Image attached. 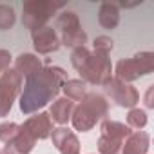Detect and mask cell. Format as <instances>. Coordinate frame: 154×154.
<instances>
[{
	"label": "cell",
	"mask_w": 154,
	"mask_h": 154,
	"mask_svg": "<svg viewBox=\"0 0 154 154\" xmlns=\"http://www.w3.org/2000/svg\"><path fill=\"white\" fill-rule=\"evenodd\" d=\"M62 4H54L49 0H31L22 6V24L29 31H36L44 26H47L49 18L62 9Z\"/></svg>",
	"instance_id": "obj_7"
},
{
	"label": "cell",
	"mask_w": 154,
	"mask_h": 154,
	"mask_svg": "<svg viewBox=\"0 0 154 154\" xmlns=\"http://www.w3.org/2000/svg\"><path fill=\"white\" fill-rule=\"evenodd\" d=\"M76 103L69 98H56L49 109V116L54 123H58L60 127H63L67 122H71V116H72V111H74Z\"/></svg>",
	"instance_id": "obj_14"
},
{
	"label": "cell",
	"mask_w": 154,
	"mask_h": 154,
	"mask_svg": "<svg viewBox=\"0 0 154 154\" xmlns=\"http://www.w3.org/2000/svg\"><path fill=\"white\" fill-rule=\"evenodd\" d=\"M31 40L38 54H51L60 49V40L56 36V31L51 26H44L36 31H31Z\"/></svg>",
	"instance_id": "obj_10"
},
{
	"label": "cell",
	"mask_w": 154,
	"mask_h": 154,
	"mask_svg": "<svg viewBox=\"0 0 154 154\" xmlns=\"http://www.w3.org/2000/svg\"><path fill=\"white\" fill-rule=\"evenodd\" d=\"M13 56L8 49H0V74H2L6 69H9V63H11Z\"/></svg>",
	"instance_id": "obj_23"
},
{
	"label": "cell",
	"mask_w": 154,
	"mask_h": 154,
	"mask_svg": "<svg viewBox=\"0 0 154 154\" xmlns=\"http://www.w3.org/2000/svg\"><path fill=\"white\" fill-rule=\"evenodd\" d=\"M35 145H36V140H35L29 132H26V131L22 129V125H20V131H18L17 138H15L13 141L6 143V147H4L2 150H4L6 154H29V152L35 149Z\"/></svg>",
	"instance_id": "obj_15"
},
{
	"label": "cell",
	"mask_w": 154,
	"mask_h": 154,
	"mask_svg": "<svg viewBox=\"0 0 154 154\" xmlns=\"http://www.w3.org/2000/svg\"><path fill=\"white\" fill-rule=\"evenodd\" d=\"M152 93H154V85H149L147 94H145V105H147L149 109H152V107H154V102H152Z\"/></svg>",
	"instance_id": "obj_24"
},
{
	"label": "cell",
	"mask_w": 154,
	"mask_h": 154,
	"mask_svg": "<svg viewBox=\"0 0 154 154\" xmlns=\"http://www.w3.org/2000/svg\"><path fill=\"white\" fill-rule=\"evenodd\" d=\"M53 29L56 31L60 45H63V47L78 49L87 44V33L84 31L78 15L72 11H63L62 15H58Z\"/></svg>",
	"instance_id": "obj_4"
},
{
	"label": "cell",
	"mask_w": 154,
	"mask_h": 154,
	"mask_svg": "<svg viewBox=\"0 0 154 154\" xmlns=\"http://www.w3.org/2000/svg\"><path fill=\"white\" fill-rule=\"evenodd\" d=\"M22 129L38 141V140H47L54 127H53V120L49 112H36L22 123Z\"/></svg>",
	"instance_id": "obj_11"
},
{
	"label": "cell",
	"mask_w": 154,
	"mask_h": 154,
	"mask_svg": "<svg viewBox=\"0 0 154 154\" xmlns=\"http://www.w3.org/2000/svg\"><path fill=\"white\" fill-rule=\"evenodd\" d=\"M65 80L67 72L56 65H44L40 71L27 76L20 93V111L24 114L38 112V109L58 96Z\"/></svg>",
	"instance_id": "obj_1"
},
{
	"label": "cell",
	"mask_w": 154,
	"mask_h": 154,
	"mask_svg": "<svg viewBox=\"0 0 154 154\" xmlns=\"http://www.w3.org/2000/svg\"><path fill=\"white\" fill-rule=\"evenodd\" d=\"M17 22V15L15 9L8 4H0V31H8L15 26Z\"/></svg>",
	"instance_id": "obj_20"
},
{
	"label": "cell",
	"mask_w": 154,
	"mask_h": 154,
	"mask_svg": "<svg viewBox=\"0 0 154 154\" xmlns=\"http://www.w3.org/2000/svg\"><path fill=\"white\" fill-rule=\"evenodd\" d=\"M98 22L105 29L118 27V24H120V8L116 4H111V2L102 4L100 11H98Z\"/></svg>",
	"instance_id": "obj_17"
},
{
	"label": "cell",
	"mask_w": 154,
	"mask_h": 154,
	"mask_svg": "<svg viewBox=\"0 0 154 154\" xmlns=\"http://www.w3.org/2000/svg\"><path fill=\"white\" fill-rule=\"evenodd\" d=\"M24 78L13 67L6 69L0 74V118H6L13 109L17 96L22 93Z\"/></svg>",
	"instance_id": "obj_8"
},
{
	"label": "cell",
	"mask_w": 154,
	"mask_h": 154,
	"mask_svg": "<svg viewBox=\"0 0 154 154\" xmlns=\"http://www.w3.org/2000/svg\"><path fill=\"white\" fill-rule=\"evenodd\" d=\"M71 63L80 72V76H82L80 80H84L85 84L103 87L112 78V63H111L109 54H100L96 51H89L85 45L72 49Z\"/></svg>",
	"instance_id": "obj_2"
},
{
	"label": "cell",
	"mask_w": 154,
	"mask_h": 154,
	"mask_svg": "<svg viewBox=\"0 0 154 154\" xmlns=\"http://www.w3.org/2000/svg\"><path fill=\"white\" fill-rule=\"evenodd\" d=\"M150 149V134L145 131H131L125 138L122 154H147Z\"/></svg>",
	"instance_id": "obj_13"
},
{
	"label": "cell",
	"mask_w": 154,
	"mask_h": 154,
	"mask_svg": "<svg viewBox=\"0 0 154 154\" xmlns=\"http://www.w3.org/2000/svg\"><path fill=\"white\" fill-rule=\"evenodd\" d=\"M0 154H6V152H4V150H2V149H0Z\"/></svg>",
	"instance_id": "obj_25"
},
{
	"label": "cell",
	"mask_w": 154,
	"mask_h": 154,
	"mask_svg": "<svg viewBox=\"0 0 154 154\" xmlns=\"http://www.w3.org/2000/svg\"><path fill=\"white\" fill-rule=\"evenodd\" d=\"M147 122H149V118H147V112L143 111V109H140V107H132V109H129V112H127V127L132 131H141L145 125H147Z\"/></svg>",
	"instance_id": "obj_19"
},
{
	"label": "cell",
	"mask_w": 154,
	"mask_h": 154,
	"mask_svg": "<svg viewBox=\"0 0 154 154\" xmlns=\"http://www.w3.org/2000/svg\"><path fill=\"white\" fill-rule=\"evenodd\" d=\"M49 138L53 140V145L60 154H80V140L71 129L56 127L53 129Z\"/></svg>",
	"instance_id": "obj_12"
},
{
	"label": "cell",
	"mask_w": 154,
	"mask_h": 154,
	"mask_svg": "<svg viewBox=\"0 0 154 154\" xmlns=\"http://www.w3.org/2000/svg\"><path fill=\"white\" fill-rule=\"evenodd\" d=\"M154 69V53L141 51L132 58H122L114 67V78L123 84H132L140 76L150 74Z\"/></svg>",
	"instance_id": "obj_5"
},
{
	"label": "cell",
	"mask_w": 154,
	"mask_h": 154,
	"mask_svg": "<svg viewBox=\"0 0 154 154\" xmlns=\"http://www.w3.org/2000/svg\"><path fill=\"white\" fill-rule=\"evenodd\" d=\"M109 114V102L100 93H87L85 98L74 107L71 123L74 131L78 132H89L96 123L107 120Z\"/></svg>",
	"instance_id": "obj_3"
},
{
	"label": "cell",
	"mask_w": 154,
	"mask_h": 154,
	"mask_svg": "<svg viewBox=\"0 0 154 154\" xmlns=\"http://www.w3.org/2000/svg\"><path fill=\"white\" fill-rule=\"evenodd\" d=\"M105 94L109 96V100L123 109H132L138 105L140 102V93L136 91V87H132L131 84H123L120 80H116L114 76L103 85Z\"/></svg>",
	"instance_id": "obj_9"
},
{
	"label": "cell",
	"mask_w": 154,
	"mask_h": 154,
	"mask_svg": "<svg viewBox=\"0 0 154 154\" xmlns=\"http://www.w3.org/2000/svg\"><path fill=\"white\" fill-rule=\"evenodd\" d=\"M20 131V125L15 123V122H2L0 123V141L2 143H9L17 138Z\"/></svg>",
	"instance_id": "obj_21"
},
{
	"label": "cell",
	"mask_w": 154,
	"mask_h": 154,
	"mask_svg": "<svg viewBox=\"0 0 154 154\" xmlns=\"http://www.w3.org/2000/svg\"><path fill=\"white\" fill-rule=\"evenodd\" d=\"M44 67V63H42V60L36 56V54H33V53H20L17 58H15V65H13V69L17 71V72H20V76L24 78H27V76H31V74H35L36 71H40Z\"/></svg>",
	"instance_id": "obj_16"
},
{
	"label": "cell",
	"mask_w": 154,
	"mask_h": 154,
	"mask_svg": "<svg viewBox=\"0 0 154 154\" xmlns=\"http://www.w3.org/2000/svg\"><path fill=\"white\" fill-rule=\"evenodd\" d=\"M131 134V129L118 120H103L98 138V154H122L125 138Z\"/></svg>",
	"instance_id": "obj_6"
},
{
	"label": "cell",
	"mask_w": 154,
	"mask_h": 154,
	"mask_svg": "<svg viewBox=\"0 0 154 154\" xmlns=\"http://www.w3.org/2000/svg\"><path fill=\"white\" fill-rule=\"evenodd\" d=\"M62 91L65 94V98L72 100V102H82L87 94V84L84 80H65L62 85Z\"/></svg>",
	"instance_id": "obj_18"
},
{
	"label": "cell",
	"mask_w": 154,
	"mask_h": 154,
	"mask_svg": "<svg viewBox=\"0 0 154 154\" xmlns=\"http://www.w3.org/2000/svg\"><path fill=\"white\" fill-rule=\"evenodd\" d=\"M114 49V40L107 35H102V36H96L94 42H93V51L100 53V54H111V51Z\"/></svg>",
	"instance_id": "obj_22"
}]
</instances>
